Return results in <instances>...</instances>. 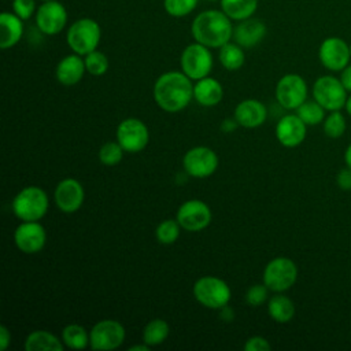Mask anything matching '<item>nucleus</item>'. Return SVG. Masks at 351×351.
I'll use <instances>...</instances> for the list:
<instances>
[{
	"mask_svg": "<svg viewBox=\"0 0 351 351\" xmlns=\"http://www.w3.org/2000/svg\"><path fill=\"white\" fill-rule=\"evenodd\" d=\"M193 97L191 78L180 71H167L158 77L154 85V99L166 112L184 110Z\"/></svg>",
	"mask_w": 351,
	"mask_h": 351,
	"instance_id": "f257e3e1",
	"label": "nucleus"
},
{
	"mask_svg": "<svg viewBox=\"0 0 351 351\" xmlns=\"http://www.w3.org/2000/svg\"><path fill=\"white\" fill-rule=\"evenodd\" d=\"M232 19L218 10L200 12L191 25V33L196 43L208 48H221L233 37Z\"/></svg>",
	"mask_w": 351,
	"mask_h": 351,
	"instance_id": "f03ea898",
	"label": "nucleus"
},
{
	"mask_svg": "<svg viewBox=\"0 0 351 351\" xmlns=\"http://www.w3.org/2000/svg\"><path fill=\"white\" fill-rule=\"evenodd\" d=\"M48 206V196L40 186H26L12 200V211L21 221H40Z\"/></svg>",
	"mask_w": 351,
	"mask_h": 351,
	"instance_id": "7ed1b4c3",
	"label": "nucleus"
},
{
	"mask_svg": "<svg viewBox=\"0 0 351 351\" xmlns=\"http://www.w3.org/2000/svg\"><path fill=\"white\" fill-rule=\"evenodd\" d=\"M100 37L99 23L92 18H81L69 27L66 40L74 53L88 55L97 48Z\"/></svg>",
	"mask_w": 351,
	"mask_h": 351,
	"instance_id": "20e7f679",
	"label": "nucleus"
},
{
	"mask_svg": "<svg viewBox=\"0 0 351 351\" xmlns=\"http://www.w3.org/2000/svg\"><path fill=\"white\" fill-rule=\"evenodd\" d=\"M193 296L204 307L219 310L230 300L232 292L229 285L214 276L200 277L193 284Z\"/></svg>",
	"mask_w": 351,
	"mask_h": 351,
	"instance_id": "39448f33",
	"label": "nucleus"
},
{
	"mask_svg": "<svg viewBox=\"0 0 351 351\" xmlns=\"http://www.w3.org/2000/svg\"><path fill=\"white\" fill-rule=\"evenodd\" d=\"M298 280L296 263L285 256L271 259L263 270V284L273 292L289 289Z\"/></svg>",
	"mask_w": 351,
	"mask_h": 351,
	"instance_id": "423d86ee",
	"label": "nucleus"
},
{
	"mask_svg": "<svg viewBox=\"0 0 351 351\" xmlns=\"http://www.w3.org/2000/svg\"><path fill=\"white\" fill-rule=\"evenodd\" d=\"M181 70L191 80H202L207 77L213 69V55L208 47L193 43L184 48L181 53Z\"/></svg>",
	"mask_w": 351,
	"mask_h": 351,
	"instance_id": "0eeeda50",
	"label": "nucleus"
},
{
	"mask_svg": "<svg viewBox=\"0 0 351 351\" xmlns=\"http://www.w3.org/2000/svg\"><path fill=\"white\" fill-rule=\"evenodd\" d=\"M313 96L325 110L339 111L346 106L347 89L340 78L333 75H322L315 80L313 86Z\"/></svg>",
	"mask_w": 351,
	"mask_h": 351,
	"instance_id": "6e6552de",
	"label": "nucleus"
},
{
	"mask_svg": "<svg viewBox=\"0 0 351 351\" xmlns=\"http://www.w3.org/2000/svg\"><path fill=\"white\" fill-rule=\"evenodd\" d=\"M125 328L115 319H101L89 332V346L93 350L107 351L118 348L125 340Z\"/></svg>",
	"mask_w": 351,
	"mask_h": 351,
	"instance_id": "1a4fd4ad",
	"label": "nucleus"
},
{
	"mask_svg": "<svg viewBox=\"0 0 351 351\" xmlns=\"http://www.w3.org/2000/svg\"><path fill=\"white\" fill-rule=\"evenodd\" d=\"M117 141L126 152H140L149 141L148 128L137 118H126L117 128Z\"/></svg>",
	"mask_w": 351,
	"mask_h": 351,
	"instance_id": "9d476101",
	"label": "nucleus"
},
{
	"mask_svg": "<svg viewBox=\"0 0 351 351\" xmlns=\"http://www.w3.org/2000/svg\"><path fill=\"white\" fill-rule=\"evenodd\" d=\"M276 99L281 107L296 110L307 99V84L299 74H285L276 86Z\"/></svg>",
	"mask_w": 351,
	"mask_h": 351,
	"instance_id": "9b49d317",
	"label": "nucleus"
},
{
	"mask_svg": "<svg viewBox=\"0 0 351 351\" xmlns=\"http://www.w3.org/2000/svg\"><path fill=\"white\" fill-rule=\"evenodd\" d=\"M176 219L182 229L188 232H200L210 225L211 210L204 202L191 199L178 207Z\"/></svg>",
	"mask_w": 351,
	"mask_h": 351,
	"instance_id": "f8f14e48",
	"label": "nucleus"
},
{
	"mask_svg": "<svg viewBox=\"0 0 351 351\" xmlns=\"http://www.w3.org/2000/svg\"><path fill=\"white\" fill-rule=\"evenodd\" d=\"M182 166L188 176L193 178H206L217 170L218 156L208 147H195L184 155Z\"/></svg>",
	"mask_w": 351,
	"mask_h": 351,
	"instance_id": "ddd939ff",
	"label": "nucleus"
},
{
	"mask_svg": "<svg viewBox=\"0 0 351 351\" xmlns=\"http://www.w3.org/2000/svg\"><path fill=\"white\" fill-rule=\"evenodd\" d=\"M67 23V11L56 0L43 1L36 11V26L47 36L60 33Z\"/></svg>",
	"mask_w": 351,
	"mask_h": 351,
	"instance_id": "4468645a",
	"label": "nucleus"
},
{
	"mask_svg": "<svg viewBox=\"0 0 351 351\" xmlns=\"http://www.w3.org/2000/svg\"><path fill=\"white\" fill-rule=\"evenodd\" d=\"M318 58L325 69L330 71H341L351 60L350 44L340 37H328L319 45Z\"/></svg>",
	"mask_w": 351,
	"mask_h": 351,
	"instance_id": "2eb2a0df",
	"label": "nucleus"
},
{
	"mask_svg": "<svg viewBox=\"0 0 351 351\" xmlns=\"http://www.w3.org/2000/svg\"><path fill=\"white\" fill-rule=\"evenodd\" d=\"M14 241L23 254H36L44 248L47 233L38 221H22L15 229Z\"/></svg>",
	"mask_w": 351,
	"mask_h": 351,
	"instance_id": "dca6fc26",
	"label": "nucleus"
},
{
	"mask_svg": "<svg viewBox=\"0 0 351 351\" xmlns=\"http://www.w3.org/2000/svg\"><path fill=\"white\" fill-rule=\"evenodd\" d=\"M55 203L62 213L71 214L84 203V188L75 178H64L55 188Z\"/></svg>",
	"mask_w": 351,
	"mask_h": 351,
	"instance_id": "f3484780",
	"label": "nucleus"
},
{
	"mask_svg": "<svg viewBox=\"0 0 351 351\" xmlns=\"http://www.w3.org/2000/svg\"><path fill=\"white\" fill-rule=\"evenodd\" d=\"M306 123L295 114L282 117L276 126V137L287 148L298 147L306 138Z\"/></svg>",
	"mask_w": 351,
	"mask_h": 351,
	"instance_id": "a211bd4d",
	"label": "nucleus"
},
{
	"mask_svg": "<svg viewBox=\"0 0 351 351\" xmlns=\"http://www.w3.org/2000/svg\"><path fill=\"white\" fill-rule=\"evenodd\" d=\"M267 117V110L259 100L245 99L240 101L234 108V119L243 128H258Z\"/></svg>",
	"mask_w": 351,
	"mask_h": 351,
	"instance_id": "6ab92c4d",
	"label": "nucleus"
},
{
	"mask_svg": "<svg viewBox=\"0 0 351 351\" xmlns=\"http://www.w3.org/2000/svg\"><path fill=\"white\" fill-rule=\"evenodd\" d=\"M266 36V26L262 21L247 18L233 27V38L243 48H251L259 44Z\"/></svg>",
	"mask_w": 351,
	"mask_h": 351,
	"instance_id": "aec40b11",
	"label": "nucleus"
},
{
	"mask_svg": "<svg viewBox=\"0 0 351 351\" xmlns=\"http://www.w3.org/2000/svg\"><path fill=\"white\" fill-rule=\"evenodd\" d=\"M85 71H86V67H85L84 59H81L78 53H73V55L64 56L58 63L55 75L62 85L71 86L82 80Z\"/></svg>",
	"mask_w": 351,
	"mask_h": 351,
	"instance_id": "412c9836",
	"label": "nucleus"
},
{
	"mask_svg": "<svg viewBox=\"0 0 351 351\" xmlns=\"http://www.w3.org/2000/svg\"><path fill=\"white\" fill-rule=\"evenodd\" d=\"M23 34L22 19L11 12L0 15V48L8 49L19 43Z\"/></svg>",
	"mask_w": 351,
	"mask_h": 351,
	"instance_id": "4be33fe9",
	"label": "nucleus"
},
{
	"mask_svg": "<svg viewBox=\"0 0 351 351\" xmlns=\"http://www.w3.org/2000/svg\"><path fill=\"white\" fill-rule=\"evenodd\" d=\"M223 89L222 85L211 77H204L197 80L193 85V99L204 107H213L222 100Z\"/></svg>",
	"mask_w": 351,
	"mask_h": 351,
	"instance_id": "5701e85b",
	"label": "nucleus"
},
{
	"mask_svg": "<svg viewBox=\"0 0 351 351\" xmlns=\"http://www.w3.org/2000/svg\"><path fill=\"white\" fill-rule=\"evenodd\" d=\"M63 341L47 330H33L25 340L26 351H62Z\"/></svg>",
	"mask_w": 351,
	"mask_h": 351,
	"instance_id": "b1692460",
	"label": "nucleus"
},
{
	"mask_svg": "<svg viewBox=\"0 0 351 351\" xmlns=\"http://www.w3.org/2000/svg\"><path fill=\"white\" fill-rule=\"evenodd\" d=\"M267 311L273 321L285 324L289 322L295 315V304L293 302L285 296L281 295V292H277V295L271 296L267 303Z\"/></svg>",
	"mask_w": 351,
	"mask_h": 351,
	"instance_id": "393cba45",
	"label": "nucleus"
},
{
	"mask_svg": "<svg viewBox=\"0 0 351 351\" xmlns=\"http://www.w3.org/2000/svg\"><path fill=\"white\" fill-rule=\"evenodd\" d=\"M258 0H221L222 11L233 21L251 18L256 11Z\"/></svg>",
	"mask_w": 351,
	"mask_h": 351,
	"instance_id": "a878e982",
	"label": "nucleus"
},
{
	"mask_svg": "<svg viewBox=\"0 0 351 351\" xmlns=\"http://www.w3.org/2000/svg\"><path fill=\"white\" fill-rule=\"evenodd\" d=\"M169 324L162 318L151 319L143 330V341L149 347L162 344L169 336Z\"/></svg>",
	"mask_w": 351,
	"mask_h": 351,
	"instance_id": "bb28decb",
	"label": "nucleus"
},
{
	"mask_svg": "<svg viewBox=\"0 0 351 351\" xmlns=\"http://www.w3.org/2000/svg\"><path fill=\"white\" fill-rule=\"evenodd\" d=\"M62 341L71 350H84L89 344V335L84 326L70 324L62 330Z\"/></svg>",
	"mask_w": 351,
	"mask_h": 351,
	"instance_id": "cd10ccee",
	"label": "nucleus"
},
{
	"mask_svg": "<svg viewBox=\"0 0 351 351\" xmlns=\"http://www.w3.org/2000/svg\"><path fill=\"white\" fill-rule=\"evenodd\" d=\"M237 43H226L219 48V62L226 70H237L244 64V52Z\"/></svg>",
	"mask_w": 351,
	"mask_h": 351,
	"instance_id": "c85d7f7f",
	"label": "nucleus"
},
{
	"mask_svg": "<svg viewBox=\"0 0 351 351\" xmlns=\"http://www.w3.org/2000/svg\"><path fill=\"white\" fill-rule=\"evenodd\" d=\"M296 115L307 125L314 126L321 123L325 119V108L317 101L306 100L296 108Z\"/></svg>",
	"mask_w": 351,
	"mask_h": 351,
	"instance_id": "c756f323",
	"label": "nucleus"
},
{
	"mask_svg": "<svg viewBox=\"0 0 351 351\" xmlns=\"http://www.w3.org/2000/svg\"><path fill=\"white\" fill-rule=\"evenodd\" d=\"M347 123L344 115L339 111H330V114L324 119V132L330 138H339L346 132Z\"/></svg>",
	"mask_w": 351,
	"mask_h": 351,
	"instance_id": "7c9ffc66",
	"label": "nucleus"
},
{
	"mask_svg": "<svg viewBox=\"0 0 351 351\" xmlns=\"http://www.w3.org/2000/svg\"><path fill=\"white\" fill-rule=\"evenodd\" d=\"M180 229L177 219H165L158 225L155 234L160 244H173L180 236Z\"/></svg>",
	"mask_w": 351,
	"mask_h": 351,
	"instance_id": "2f4dec72",
	"label": "nucleus"
},
{
	"mask_svg": "<svg viewBox=\"0 0 351 351\" xmlns=\"http://www.w3.org/2000/svg\"><path fill=\"white\" fill-rule=\"evenodd\" d=\"M85 67H86V71L90 74V75H95V77H100L103 74H106V71L108 70V59L107 56L100 52V51H92L89 52L88 55H85Z\"/></svg>",
	"mask_w": 351,
	"mask_h": 351,
	"instance_id": "473e14b6",
	"label": "nucleus"
},
{
	"mask_svg": "<svg viewBox=\"0 0 351 351\" xmlns=\"http://www.w3.org/2000/svg\"><path fill=\"white\" fill-rule=\"evenodd\" d=\"M123 158V148L118 141L104 143L99 149V159L106 166H115Z\"/></svg>",
	"mask_w": 351,
	"mask_h": 351,
	"instance_id": "72a5a7b5",
	"label": "nucleus"
},
{
	"mask_svg": "<svg viewBox=\"0 0 351 351\" xmlns=\"http://www.w3.org/2000/svg\"><path fill=\"white\" fill-rule=\"evenodd\" d=\"M197 1L199 0H165L163 5L169 15L181 18L191 14L196 8Z\"/></svg>",
	"mask_w": 351,
	"mask_h": 351,
	"instance_id": "f704fd0d",
	"label": "nucleus"
},
{
	"mask_svg": "<svg viewBox=\"0 0 351 351\" xmlns=\"http://www.w3.org/2000/svg\"><path fill=\"white\" fill-rule=\"evenodd\" d=\"M267 291L269 288L265 284H255L248 288L245 293V302L252 307H258L266 302Z\"/></svg>",
	"mask_w": 351,
	"mask_h": 351,
	"instance_id": "c9c22d12",
	"label": "nucleus"
},
{
	"mask_svg": "<svg viewBox=\"0 0 351 351\" xmlns=\"http://www.w3.org/2000/svg\"><path fill=\"white\" fill-rule=\"evenodd\" d=\"M12 10H14V14L18 15L22 21H26L36 11V1L34 0H12Z\"/></svg>",
	"mask_w": 351,
	"mask_h": 351,
	"instance_id": "e433bc0d",
	"label": "nucleus"
},
{
	"mask_svg": "<svg viewBox=\"0 0 351 351\" xmlns=\"http://www.w3.org/2000/svg\"><path fill=\"white\" fill-rule=\"evenodd\" d=\"M245 351H269L270 344L269 341L262 336H252L250 337L244 344Z\"/></svg>",
	"mask_w": 351,
	"mask_h": 351,
	"instance_id": "4c0bfd02",
	"label": "nucleus"
},
{
	"mask_svg": "<svg viewBox=\"0 0 351 351\" xmlns=\"http://www.w3.org/2000/svg\"><path fill=\"white\" fill-rule=\"evenodd\" d=\"M336 182L340 189L343 191H351V167H344L337 173Z\"/></svg>",
	"mask_w": 351,
	"mask_h": 351,
	"instance_id": "58836bf2",
	"label": "nucleus"
},
{
	"mask_svg": "<svg viewBox=\"0 0 351 351\" xmlns=\"http://www.w3.org/2000/svg\"><path fill=\"white\" fill-rule=\"evenodd\" d=\"M11 343V333L5 325H0V350L4 351Z\"/></svg>",
	"mask_w": 351,
	"mask_h": 351,
	"instance_id": "ea45409f",
	"label": "nucleus"
},
{
	"mask_svg": "<svg viewBox=\"0 0 351 351\" xmlns=\"http://www.w3.org/2000/svg\"><path fill=\"white\" fill-rule=\"evenodd\" d=\"M340 81L344 85V88L347 89V92H351V64L346 66L341 70V75H340Z\"/></svg>",
	"mask_w": 351,
	"mask_h": 351,
	"instance_id": "a19ab883",
	"label": "nucleus"
},
{
	"mask_svg": "<svg viewBox=\"0 0 351 351\" xmlns=\"http://www.w3.org/2000/svg\"><path fill=\"white\" fill-rule=\"evenodd\" d=\"M237 125L239 123H237L236 119H223V122L221 123V129L225 133H230V132H233L237 128Z\"/></svg>",
	"mask_w": 351,
	"mask_h": 351,
	"instance_id": "79ce46f5",
	"label": "nucleus"
},
{
	"mask_svg": "<svg viewBox=\"0 0 351 351\" xmlns=\"http://www.w3.org/2000/svg\"><path fill=\"white\" fill-rule=\"evenodd\" d=\"M219 317L223 319V321H232L233 318H234V313H233V310L226 304V306H223L222 308H219Z\"/></svg>",
	"mask_w": 351,
	"mask_h": 351,
	"instance_id": "37998d69",
	"label": "nucleus"
},
{
	"mask_svg": "<svg viewBox=\"0 0 351 351\" xmlns=\"http://www.w3.org/2000/svg\"><path fill=\"white\" fill-rule=\"evenodd\" d=\"M148 350H149V346H148V344H145L144 341H143V344L132 346V347L129 348V351H148Z\"/></svg>",
	"mask_w": 351,
	"mask_h": 351,
	"instance_id": "c03bdc74",
	"label": "nucleus"
},
{
	"mask_svg": "<svg viewBox=\"0 0 351 351\" xmlns=\"http://www.w3.org/2000/svg\"><path fill=\"white\" fill-rule=\"evenodd\" d=\"M344 160H346V165L348 167H351V144L347 147V149L344 152Z\"/></svg>",
	"mask_w": 351,
	"mask_h": 351,
	"instance_id": "a18cd8bd",
	"label": "nucleus"
},
{
	"mask_svg": "<svg viewBox=\"0 0 351 351\" xmlns=\"http://www.w3.org/2000/svg\"><path fill=\"white\" fill-rule=\"evenodd\" d=\"M346 110H347V112L351 115V96H348L347 97V101H346Z\"/></svg>",
	"mask_w": 351,
	"mask_h": 351,
	"instance_id": "49530a36",
	"label": "nucleus"
},
{
	"mask_svg": "<svg viewBox=\"0 0 351 351\" xmlns=\"http://www.w3.org/2000/svg\"><path fill=\"white\" fill-rule=\"evenodd\" d=\"M350 55H351V44H350Z\"/></svg>",
	"mask_w": 351,
	"mask_h": 351,
	"instance_id": "de8ad7c7",
	"label": "nucleus"
},
{
	"mask_svg": "<svg viewBox=\"0 0 351 351\" xmlns=\"http://www.w3.org/2000/svg\"><path fill=\"white\" fill-rule=\"evenodd\" d=\"M208 1H218V0H208Z\"/></svg>",
	"mask_w": 351,
	"mask_h": 351,
	"instance_id": "09e8293b",
	"label": "nucleus"
},
{
	"mask_svg": "<svg viewBox=\"0 0 351 351\" xmlns=\"http://www.w3.org/2000/svg\"><path fill=\"white\" fill-rule=\"evenodd\" d=\"M41 1H51V0H41Z\"/></svg>",
	"mask_w": 351,
	"mask_h": 351,
	"instance_id": "8fccbe9b",
	"label": "nucleus"
}]
</instances>
